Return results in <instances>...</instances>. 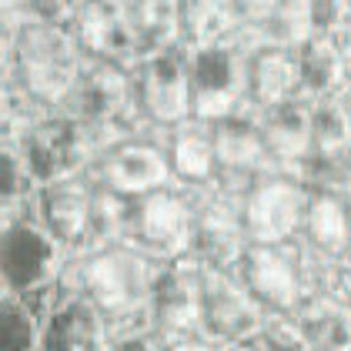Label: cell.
Wrapping results in <instances>:
<instances>
[{"mask_svg": "<svg viewBox=\"0 0 351 351\" xmlns=\"http://www.w3.org/2000/svg\"><path fill=\"white\" fill-rule=\"evenodd\" d=\"M14 67H17V81L37 101L71 97L74 84L81 81L77 44L54 24H27L17 34Z\"/></svg>", "mask_w": 351, "mask_h": 351, "instance_id": "6da1fadb", "label": "cell"}, {"mask_svg": "<svg viewBox=\"0 0 351 351\" xmlns=\"http://www.w3.org/2000/svg\"><path fill=\"white\" fill-rule=\"evenodd\" d=\"M74 281L94 298L97 308L114 311V315L134 311L137 304L144 298H151V291H154L147 261L131 254V251H104V254L84 261L81 268L74 271Z\"/></svg>", "mask_w": 351, "mask_h": 351, "instance_id": "7a4b0ae2", "label": "cell"}, {"mask_svg": "<svg viewBox=\"0 0 351 351\" xmlns=\"http://www.w3.org/2000/svg\"><path fill=\"white\" fill-rule=\"evenodd\" d=\"M244 71L241 57L224 47H204L194 57L191 67V90H194V110L201 117H228L244 94Z\"/></svg>", "mask_w": 351, "mask_h": 351, "instance_id": "3957f363", "label": "cell"}, {"mask_svg": "<svg viewBox=\"0 0 351 351\" xmlns=\"http://www.w3.org/2000/svg\"><path fill=\"white\" fill-rule=\"evenodd\" d=\"M247 234L258 244L285 241L304 215V194L288 181H268L247 197Z\"/></svg>", "mask_w": 351, "mask_h": 351, "instance_id": "277c9868", "label": "cell"}, {"mask_svg": "<svg viewBox=\"0 0 351 351\" xmlns=\"http://www.w3.org/2000/svg\"><path fill=\"white\" fill-rule=\"evenodd\" d=\"M154 315L161 328L184 335L204 318V285L191 265H174L154 281Z\"/></svg>", "mask_w": 351, "mask_h": 351, "instance_id": "5b68a950", "label": "cell"}, {"mask_svg": "<svg viewBox=\"0 0 351 351\" xmlns=\"http://www.w3.org/2000/svg\"><path fill=\"white\" fill-rule=\"evenodd\" d=\"M204 285V322L221 338H244L251 331H258L261 315L258 304L244 295L241 288L221 274V271H204L201 274Z\"/></svg>", "mask_w": 351, "mask_h": 351, "instance_id": "8992f818", "label": "cell"}, {"mask_svg": "<svg viewBox=\"0 0 351 351\" xmlns=\"http://www.w3.org/2000/svg\"><path fill=\"white\" fill-rule=\"evenodd\" d=\"M134 231L141 241L161 254H181L191 241V211L174 194H151L144 204L134 208Z\"/></svg>", "mask_w": 351, "mask_h": 351, "instance_id": "52a82bcc", "label": "cell"}, {"mask_svg": "<svg viewBox=\"0 0 351 351\" xmlns=\"http://www.w3.org/2000/svg\"><path fill=\"white\" fill-rule=\"evenodd\" d=\"M74 34L87 51L104 57H128L137 44L128 10L108 0H84L74 10Z\"/></svg>", "mask_w": 351, "mask_h": 351, "instance_id": "ba28073f", "label": "cell"}, {"mask_svg": "<svg viewBox=\"0 0 351 351\" xmlns=\"http://www.w3.org/2000/svg\"><path fill=\"white\" fill-rule=\"evenodd\" d=\"M141 101L154 121H181L191 108V81L174 54H158L141 74Z\"/></svg>", "mask_w": 351, "mask_h": 351, "instance_id": "9c48e42d", "label": "cell"}, {"mask_svg": "<svg viewBox=\"0 0 351 351\" xmlns=\"http://www.w3.org/2000/svg\"><path fill=\"white\" fill-rule=\"evenodd\" d=\"M84 141L71 121H47L34 128L24 147V161L30 164V174L40 181H54L71 174L81 161Z\"/></svg>", "mask_w": 351, "mask_h": 351, "instance_id": "30bf717a", "label": "cell"}, {"mask_svg": "<svg viewBox=\"0 0 351 351\" xmlns=\"http://www.w3.org/2000/svg\"><path fill=\"white\" fill-rule=\"evenodd\" d=\"M54 271V241L34 228V224H17L7 231L3 241V274L14 288H37L47 274Z\"/></svg>", "mask_w": 351, "mask_h": 351, "instance_id": "8fae6325", "label": "cell"}, {"mask_svg": "<svg viewBox=\"0 0 351 351\" xmlns=\"http://www.w3.org/2000/svg\"><path fill=\"white\" fill-rule=\"evenodd\" d=\"M104 181L121 194H144L167 181V161L151 144H124L104 158Z\"/></svg>", "mask_w": 351, "mask_h": 351, "instance_id": "7c38bea8", "label": "cell"}, {"mask_svg": "<svg viewBox=\"0 0 351 351\" xmlns=\"http://www.w3.org/2000/svg\"><path fill=\"white\" fill-rule=\"evenodd\" d=\"M128 108V81L117 67L97 64L71 90V110L84 121H110Z\"/></svg>", "mask_w": 351, "mask_h": 351, "instance_id": "4fadbf2b", "label": "cell"}, {"mask_svg": "<svg viewBox=\"0 0 351 351\" xmlns=\"http://www.w3.org/2000/svg\"><path fill=\"white\" fill-rule=\"evenodd\" d=\"M247 281L251 291L278 308H291L298 301V271L295 265L274 251L271 244H254L247 251Z\"/></svg>", "mask_w": 351, "mask_h": 351, "instance_id": "5bb4252c", "label": "cell"}, {"mask_svg": "<svg viewBox=\"0 0 351 351\" xmlns=\"http://www.w3.org/2000/svg\"><path fill=\"white\" fill-rule=\"evenodd\" d=\"M194 244L201 254L215 265H234L244 254V228L238 215L224 204L204 208L201 217L194 221Z\"/></svg>", "mask_w": 351, "mask_h": 351, "instance_id": "9a60e30c", "label": "cell"}, {"mask_svg": "<svg viewBox=\"0 0 351 351\" xmlns=\"http://www.w3.org/2000/svg\"><path fill=\"white\" fill-rule=\"evenodd\" d=\"M47 348H101L104 324L90 301H67L60 304L44 328Z\"/></svg>", "mask_w": 351, "mask_h": 351, "instance_id": "2e32d148", "label": "cell"}, {"mask_svg": "<svg viewBox=\"0 0 351 351\" xmlns=\"http://www.w3.org/2000/svg\"><path fill=\"white\" fill-rule=\"evenodd\" d=\"M47 228L64 241H77L87 228H94V194L84 184H57L44 194Z\"/></svg>", "mask_w": 351, "mask_h": 351, "instance_id": "e0dca14e", "label": "cell"}, {"mask_svg": "<svg viewBox=\"0 0 351 351\" xmlns=\"http://www.w3.org/2000/svg\"><path fill=\"white\" fill-rule=\"evenodd\" d=\"M298 331L308 345L318 348H351V308L338 298H315L301 308Z\"/></svg>", "mask_w": 351, "mask_h": 351, "instance_id": "ac0fdd59", "label": "cell"}, {"mask_svg": "<svg viewBox=\"0 0 351 351\" xmlns=\"http://www.w3.org/2000/svg\"><path fill=\"white\" fill-rule=\"evenodd\" d=\"M265 144L281 161H301L315 147L311 144V114L301 110L298 104H288V101L271 108L268 121H265Z\"/></svg>", "mask_w": 351, "mask_h": 351, "instance_id": "d6986e66", "label": "cell"}, {"mask_svg": "<svg viewBox=\"0 0 351 351\" xmlns=\"http://www.w3.org/2000/svg\"><path fill=\"white\" fill-rule=\"evenodd\" d=\"M124 10H128L137 44L154 47V51H164L167 44H174L181 14H184L181 0H128Z\"/></svg>", "mask_w": 351, "mask_h": 351, "instance_id": "ffe728a7", "label": "cell"}, {"mask_svg": "<svg viewBox=\"0 0 351 351\" xmlns=\"http://www.w3.org/2000/svg\"><path fill=\"white\" fill-rule=\"evenodd\" d=\"M298 81H301L298 60L295 57H288L285 51H265V54L254 60V67H251V87H254V97H258L265 108L285 104V101L295 94Z\"/></svg>", "mask_w": 351, "mask_h": 351, "instance_id": "44dd1931", "label": "cell"}, {"mask_svg": "<svg viewBox=\"0 0 351 351\" xmlns=\"http://www.w3.org/2000/svg\"><path fill=\"white\" fill-rule=\"evenodd\" d=\"M268 144L251 124L244 121H224L215 131V158L231 171H254L265 164Z\"/></svg>", "mask_w": 351, "mask_h": 351, "instance_id": "7402d4cb", "label": "cell"}, {"mask_svg": "<svg viewBox=\"0 0 351 351\" xmlns=\"http://www.w3.org/2000/svg\"><path fill=\"white\" fill-rule=\"evenodd\" d=\"M298 71H301V84L311 94H328L345 77V60L338 54V47L322 37V40H308L304 44L301 60H298Z\"/></svg>", "mask_w": 351, "mask_h": 351, "instance_id": "603a6c76", "label": "cell"}, {"mask_svg": "<svg viewBox=\"0 0 351 351\" xmlns=\"http://www.w3.org/2000/svg\"><path fill=\"white\" fill-rule=\"evenodd\" d=\"M308 231H311V241L318 244L322 251H331V254L341 251L351 238L345 204L335 194L311 197V204H308Z\"/></svg>", "mask_w": 351, "mask_h": 351, "instance_id": "cb8c5ba5", "label": "cell"}, {"mask_svg": "<svg viewBox=\"0 0 351 351\" xmlns=\"http://www.w3.org/2000/svg\"><path fill=\"white\" fill-rule=\"evenodd\" d=\"M238 21V0H184V24L188 34L211 47L217 37H224Z\"/></svg>", "mask_w": 351, "mask_h": 351, "instance_id": "d4e9b609", "label": "cell"}, {"mask_svg": "<svg viewBox=\"0 0 351 351\" xmlns=\"http://www.w3.org/2000/svg\"><path fill=\"white\" fill-rule=\"evenodd\" d=\"M311 144L322 158H341L351 147V114L341 101H324L311 114Z\"/></svg>", "mask_w": 351, "mask_h": 351, "instance_id": "484cf974", "label": "cell"}, {"mask_svg": "<svg viewBox=\"0 0 351 351\" xmlns=\"http://www.w3.org/2000/svg\"><path fill=\"white\" fill-rule=\"evenodd\" d=\"M174 167L184 178H194V181L211 178V167H215V137L208 141L204 131L184 128L181 134L174 137Z\"/></svg>", "mask_w": 351, "mask_h": 351, "instance_id": "4316f807", "label": "cell"}, {"mask_svg": "<svg viewBox=\"0 0 351 351\" xmlns=\"http://www.w3.org/2000/svg\"><path fill=\"white\" fill-rule=\"evenodd\" d=\"M315 30L318 27H315L311 0H285V3L274 10V34H278L285 44L304 47Z\"/></svg>", "mask_w": 351, "mask_h": 351, "instance_id": "83f0119b", "label": "cell"}, {"mask_svg": "<svg viewBox=\"0 0 351 351\" xmlns=\"http://www.w3.org/2000/svg\"><path fill=\"white\" fill-rule=\"evenodd\" d=\"M94 228L101 234L117 238L124 228H134V208L124 204V194L121 191H101L94 194Z\"/></svg>", "mask_w": 351, "mask_h": 351, "instance_id": "f1b7e54d", "label": "cell"}, {"mask_svg": "<svg viewBox=\"0 0 351 351\" xmlns=\"http://www.w3.org/2000/svg\"><path fill=\"white\" fill-rule=\"evenodd\" d=\"M0 335H3L7 348H34L37 341H44V335L37 331V322H34L30 308L17 304V301H10L3 308V331Z\"/></svg>", "mask_w": 351, "mask_h": 351, "instance_id": "f546056e", "label": "cell"}, {"mask_svg": "<svg viewBox=\"0 0 351 351\" xmlns=\"http://www.w3.org/2000/svg\"><path fill=\"white\" fill-rule=\"evenodd\" d=\"M30 178V164L21 161L14 151H3V164H0V184H3V197H17L24 191V181Z\"/></svg>", "mask_w": 351, "mask_h": 351, "instance_id": "4dcf8cb0", "label": "cell"}, {"mask_svg": "<svg viewBox=\"0 0 351 351\" xmlns=\"http://www.w3.org/2000/svg\"><path fill=\"white\" fill-rule=\"evenodd\" d=\"M311 14H315V27H335L345 21L348 14V0H311Z\"/></svg>", "mask_w": 351, "mask_h": 351, "instance_id": "1f68e13d", "label": "cell"}, {"mask_svg": "<svg viewBox=\"0 0 351 351\" xmlns=\"http://www.w3.org/2000/svg\"><path fill=\"white\" fill-rule=\"evenodd\" d=\"M281 3L285 0H238V10L244 17H251V21H268V17H274V10Z\"/></svg>", "mask_w": 351, "mask_h": 351, "instance_id": "d6a6232c", "label": "cell"}, {"mask_svg": "<svg viewBox=\"0 0 351 351\" xmlns=\"http://www.w3.org/2000/svg\"><path fill=\"white\" fill-rule=\"evenodd\" d=\"M341 188H345V194L351 197V164H348V171H345V181H341Z\"/></svg>", "mask_w": 351, "mask_h": 351, "instance_id": "836d02e7", "label": "cell"}, {"mask_svg": "<svg viewBox=\"0 0 351 351\" xmlns=\"http://www.w3.org/2000/svg\"><path fill=\"white\" fill-rule=\"evenodd\" d=\"M7 7H21V3H27V0H3Z\"/></svg>", "mask_w": 351, "mask_h": 351, "instance_id": "e575fe53", "label": "cell"}]
</instances>
